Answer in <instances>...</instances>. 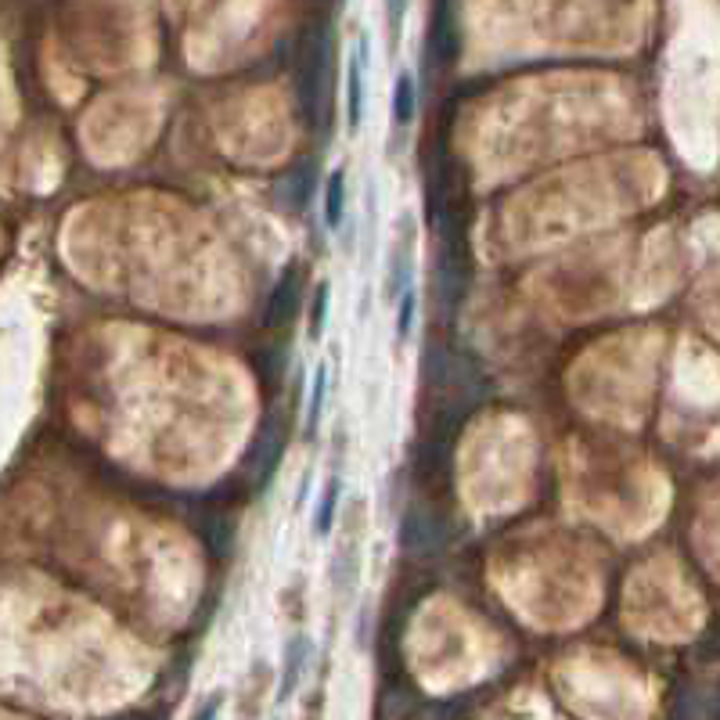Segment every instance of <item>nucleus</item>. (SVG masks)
Returning <instances> with one entry per match:
<instances>
[{
  "instance_id": "11",
  "label": "nucleus",
  "mask_w": 720,
  "mask_h": 720,
  "mask_svg": "<svg viewBox=\"0 0 720 720\" xmlns=\"http://www.w3.org/2000/svg\"><path fill=\"white\" fill-rule=\"evenodd\" d=\"M328 306H332V281H317L314 299H310V314H306V335L314 342H321L324 324H328Z\"/></svg>"
},
{
  "instance_id": "15",
  "label": "nucleus",
  "mask_w": 720,
  "mask_h": 720,
  "mask_svg": "<svg viewBox=\"0 0 720 720\" xmlns=\"http://www.w3.org/2000/svg\"><path fill=\"white\" fill-rule=\"evenodd\" d=\"M220 706H224V695H213L191 720H220Z\"/></svg>"
},
{
  "instance_id": "10",
  "label": "nucleus",
  "mask_w": 720,
  "mask_h": 720,
  "mask_svg": "<svg viewBox=\"0 0 720 720\" xmlns=\"http://www.w3.org/2000/svg\"><path fill=\"white\" fill-rule=\"evenodd\" d=\"M324 400H328V364H317L314 386H310V396H306V436H314L321 429Z\"/></svg>"
},
{
  "instance_id": "12",
  "label": "nucleus",
  "mask_w": 720,
  "mask_h": 720,
  "mask_svg": "<svg viewBox=\"0 0 720 720\" xmlns=\"http://www.w3.org/2000/svg\"><path fill=\"white\" fill-rule=\"evenodd\" d=\"M414 108H418V87H414L411 72H400L393 87V119L400 126H407L414 119Z\"/></svg>"
},
{
  "instance_id": "13",
  "label": "nucleus",
  "mask_w": 720,
  "mask_h": 720,
  "mask_svg": "<svg viewBox=\"0 0 720 720\" xmlns=\"http://www.w3.org/2000/svg\"><path fill=\"white\" fill-rule=\"evenodd\" d=\"M414 314H418V292L407 288L400 296V306H396V342H404L414 328Z\"/></svg>"
},
{
  "instance_id": "2",
  "label": "nucleus",
  "mask_w": 720,
  "mask_h": 720,
  "mask_svg": "<svg viewBox=\"0 0 720 720\" xmlns=\"http://www.w3.org/2000/svg\"><path fill=\"white\" fill-rule=\"evenodd\" d=\"M425 47H429L432 62L447 69V65L458 62V51H461V36H458V11L450 8V4H436L432 8V22H429V33H425Z\"/></svg>"
},
{
  "instance_id": "9",
  "label": "nucleus",
  "mask_w": 720,
  "mask_h": 720,
  "mask_svg": "<svg viewBox=\"0 0 720 720\" xmlns=\"http://www.w3.org/2000/svg\"><path fill=\"white\" fill-rule=\"evenodd\" d=\"M339 497H342V479L339 476H328L321 490V501H317V512H314V533L317 537H328L339 519Z\"/></svg>"
},
{
  "instance_id": "4",
  "label": "nucleus",
  "mask_w": 720,
  "mask_h": 720,
  "mask_svg": "<svg viewBox=\"0 0 720 720\" xmlns=\"http://www.w3.org/2000/svg\"><path fill=\"white\" fill-rule=\"evenodd\" d=\"M400 537H404V548L407 551H436L443 544V522L436 512H425V508H411V512L404 515V530H400Z\"/></svg>"
},
{
  "instance_id": "3",
  "label": "nucleus",
  "mask_w": 720,
  "mask_h": 720,
  "mask_svg": "<svg viewBox=\"0 0 720 720\" xmlns=\"http://www.w3.org/2000/svg\"><path fill=\"white\" fill-rule=\"evenodd\" d=\"M364 51H368V36H357L346 58V130L350 134H357L364 119Z\"/></svg>"
},
{
  "instance_id": "14",
  "label": "nucleus",
  "mask_w": 720,
  "mask_h": 720,
  "mask_svg": "<svg viewBox=\"0 0 720 720\" xmlns=\"http://www.w3.org/2000/svg\"><path fill=\"white\" fill-rule=\"evenodd\" d=\"M310 476H314V468L306 465L303 476H299V490H296V504H292V512H303L306 497H310Z\"/></svg>"
},
{
  "instance_id": "5",
  "label": "nucleus",
  "mask_w": 720,
  "mask_h": 720,
  "mask_svg": "<svg viewBox=\"0 0 720 720\" xmlns=\"http://www.w3.org/2000/svg\"><path fill=\"white\" fill-rule=\"evenodd\" d=\"M310 656H314V641L306 638V634H292L288 645H285V656H281L285 663H281V677H278V702H285V699L296 695Z\"/></svg>"
},
{
  "instance_id": "8",
  "label": "nucleus",
  "mask_w": 720,
  "mask_h": 720,
  "mask_svg": "<svg viewBox=\"0 0 720 720\" xmlns=\"http://www.w3.org/2000/svg\"><path fill=\"white\" fill-rule=\"evenodd\" d=\"M342 213H346V170L339 166V170L328 173V184H324V224H328V231H339Z\"/></svg>"
},
{
  "instance_id": "6",
  "label": "nucleus",
  "mask_w": 720,
  "mask_h": 720,
  "mask_svg": "<svg viewBox=\"0 0 720 720\" xmlns=\"http://www.w3.org/2000/svg\"><path fill=\"white\" fill-rule=\"evenodd\" d=\"M314 173H317V162L314 159H303L296 162L292 170H285V177L278 180V202L288 209V213H303L306 202H310V191H314Z\"/></svg>"
},
{
  "instance_id": "1",
  "label": "nucleus",
  "mask_w": 720,
  "mask_h": 720,
  "mask_svg": "<svg viewBox=\"0 0 720 720\" xmlns=\"http://www.w3.org/2000/svg\"><path fill=\"white\" fill-rule=\"evenodd\" d=\"M328 80V44L314 33V40L306 44L303 58H299V98H303L306 116H321V90Z\"/></svg>"
},
{
  "instance_id": "7",
  "label": "nucleus",
  "mask_w": 720,
  "mask_h": 720,
  "mask_svg": "<svg viewBox=\"0 0 720 720\" xmlns=\"http://www.w3.org/2000/svg\"><path fill=\"white\" fill-rule=\"evenodd\" d=\"M299 306V285H296V270H288L285 278L274 285L270 292V303H267V328H278V324H288L292 314H296Z\"/></svg>"
}]
</instances>
